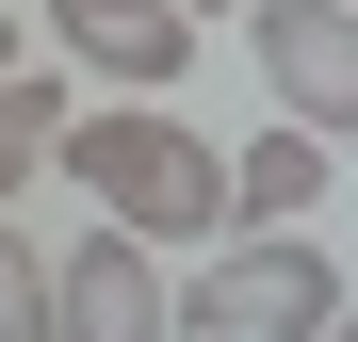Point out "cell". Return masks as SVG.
Listing matches in <instances>:
<instances>
[{
    "mask_svg": "<svg viewBox=\"0 0 358 342\" xmlns=\"http://www.w3.org/2000/svg\"><path fill=\"white\" fill-rule=\"evenodd\" d=\"M0 342H66V261L0 212Z\"/></svg>",
    "mask_w": 358,
    "mask_h": 342,
    "instance_id": "ba28073f",
    "label": "cell"
},
{
    "mask_svg": "<svg viewBox=\"0 0 358 342\" xmlns=\"http://www.w3.org/2000/svg\"><path fill=\"white\" fill-rule=\"evenodd\" d=\"M326 342H358V310H342V326H326Z\"/></svg>",
    "mask_w": 358,
    "mask_h": 342,
    "instance_id": "8fae6325",
    "label": "cell"
},
{
    "mask_svg": "<svg viewBox=\"0 0 358 342\" xmlns=\"http://www.w3.org/2000/svg\"><path fill=\"white\" fill-rule=\"evenodd\" d=\"M179 310L228 326V342H326L342 326V261L310 228H245V245H212V277H179Z\"/></svg>",
    "mask_w": 358,
    "mask_h": 342,
    "instance_id": "7a4b0ae2",
    "label": "cell"
},
{
    "mask_svg": "<svg viewBox=\"0 0 358 342\" xmlns=\"http://www.w3.org/2000/svg\"><path fill=\"white\" fill-rule=\"evenodd\" d=\"M228 180H245V228H310V212L342 196V147L293 131V114H261V131L228 147Z\"/></svg>",
    "mask_w": 358,
    "mask_h": 342,
    "instance_id": "8992f818",
    "label": "cell"
},
{
    "mask_svg": "<svg viewBox=\"0 0 358 342\" xmlns=\"http://www.w3.org/2000/svg\"><path fill=\"white\" fill-rule=\"evenodd\" d=\"M17 66H33V33H17V17H0V82H17Z\"/></svg>",
    "mask_w": 358,
    "mask_h": 342,
    "instance_id": "9c48e42d",
    "label": "cell"
},
{
    "mask_svg": "<svg viewBox=\"0 0 358 342\" xmlns=\"http://www.w3.org/2000/svg\"><path fill=\"white\" fill-rule=\"evenodd\" d=\"M179 342H228V326H196V310H179Z\"/></svg>",
    "mask_w": 358,
    "mask_h": 342,
    "instance_id": "30bf717a",
    "label": "cell"
},
{
    "mask_svg": "<svg viewBox=\"0 0 358 342\" xmlns=\"http://www.w3.org/2000/svg\"><path fill=\"white\" fill-rule=\"evenodd\" d=\"M49 66H82L114 98H163L196 66V0H49Z\"/></svg>",
    "mask_w": 358,
    "mask_h": 342,
    "instance_id": "5b68a950",
    "label": "cell"
},
{
    "mask_svg": "<svg viewBox=\"0 0 358 342\" xmlns=\"http://www.w3.org/2000/svg\"><path fill=\"white\" fill-rule=\"evenodd\" d=\"M245 66L293 131L358 147V0H245Z\"/></svg>",
    "mask_w": 358,
    "mask_h": 342,
    "instance_id": "3957f363",
    "label": "cell"
},
{
    "mask_svg": "<svg viewBox=\"0 0 358 342\" xmlns=\"http://www.w3.org/2000/svg\"><path fill=\"white\" fill-rule=\"evenodd\" d=\"M66 180H82L114 228H147V245H228V228H245L228 147H212V131H179L163 98H98L82 131H66Z\"/></svg>",
    "mask_w": 358,
    "mask_h": 342,
    "instance_id": "6da1fadb",
    "label": "cell"
},
{
    "mask_svg": "<svg viewBox=\"0 0 358 342\" xmlns=\"http://www.w3.org/2000/svg\"><path fill=\"white\" fill-rule=\"evenodd\" d=\"M66 342H179V245H147V228H82L66 245Z\"/></svg>",
    "mask_w": 358,
    "mask_h": 342,
    "instance_id": "277c9868",
    "label": "cell"
},
{
    "mask_svg": "<svg viewBox=\"0 0 358 342\" xmlns=\"http://www.w3.org/2000/svg\"><path fill=\"white\" fill-rule=\"evenodd\" d=\"M66 131H82V98L49 82V66H17V82H0V212H17L33 180H66Z\"/></svg>",
    "mask_w": 358,
    "mask_h": 342,
    "instance_id": "52a82bcc",
    "label": "cell"
}]
</instances>
